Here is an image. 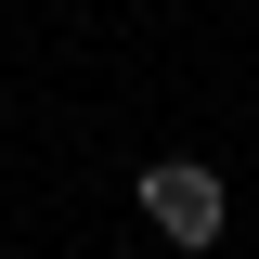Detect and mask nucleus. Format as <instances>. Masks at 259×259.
<instances>
[{
	"label": "nucleus",
	"mask_w": 259,
	"mask_h": 259,
	"mask_svg": "<svg viewBox=\"0 0 259 259\" xmlns=\"http://www.w3.org/2000/svg\"><path fill=\"white\" fill-rule=\"evenodd\" d=\"M143 221L168 233V246H221V221H233V194H221V168H194V156H156L143 168Z\"/></svg>",
	"instance_id": "1"
}]
</instances>
